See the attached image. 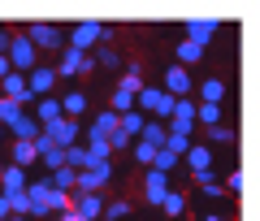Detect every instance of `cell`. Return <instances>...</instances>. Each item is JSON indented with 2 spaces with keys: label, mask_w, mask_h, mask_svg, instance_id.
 Listing matches in <instances>:
<instances>
[{
  "label": "cell",
  "mask_w": 260,
  "mask_h": 221,
  "mask_svg": "<svg viewBox=\"0 0 260 221\" xmlns=\"http://www.w3.org/2000/svg\"><path fill=\"white\" fill-rule=\"evenodd\" d=\"M113 30L104 26V22H74V30H70V44L65 48H74V52H91V48L109 44Z\"/></svg>",
  "instance_id": "1"
},
{
  "label": "cell",
  "mask_w": 260,
  "mask_h": 221,
  "mask_svg": "<svg viewBox=\"0 0 260 221\" xmlns=\"http://www.w3.org/2000/svg\"><path fill=\"white\" fill-rule=\"evenodd\" d=\"M109 178H113V161H104V165H87V169H78L74 191L78 195H100L104 186H109Z\"/></svg>",
  "instance_id": "2"
},
{
  "label": "cell",
  "mask_w": 260,
  "mask_h": 221,
  "mask_svg": "<svg viewBox=\"0 0 260 221\" xmlns=\"http://www.w3.org/2000/svg\"><path fill=\"white\" fill-rule=\"evenodd\" d=\"M9 65H13V74H30L39 65V56H35V48H30V39L22 35V30H13V39H9Z\"/></svg>",
  "instance_id": "3"
},
{
  "label": "cell",
  "mask_w": 260,
  "mask_h": 221,
  "mask_svg": "<svg viewBox=\"0 0 260 221\" xmlns=\"http://www.w3.org/2000/svg\"><path fill=\"white\" fill-rule=\"evenodd\" d=\"M44 135H48V143L52 147H70V143H78V139H83V126H78L74 117H56V121H48L44 126Z\"/></svg>",
  "instance_id": "4"
},
{
  "label": "cell",
  "mask_w": 260,
  "mask_h": 221,
  "mask_svg": "<svg viewBox=\"0 0 260 221\" xmlns=\"http://www.w3.org/2000/svg\"><path fill=\"white\" fill-rule=\"evenodd\" d=\"M22 35L30 39V48H65V30L52 26V22H30Z\"/></svg>",
  "instance_id": "5"
},
{
  "label": "cell",
  "mask_w": 260,
  "mask_h": 221,
  "mask_svg": "<svg viewBox=\"0 0 260 221\" xmlns=\"http://www.w3.org/2000/svg\"><path fill=\"white\" fill-rule=\"evenodd\" d=\"M52 87H56V70H52V65H35V70L26 74V91H30V100H39V96H52Z\"/></svg>",
  "instance_id": "6"
},
{
  "label": "cell",
  "mask_w": 260,
  "mask_h": 221,
  "mask_svg": "<svg viewBox=\"0 0 260 221\" xmlns=\"http://www.w3.org/2000/svg\"><path fill=\"white\" fill-rule=\"evenodd\" d=\"M169 191H174V178H169V174H156V169L143 174V200H148V204H160Z\"/></svg>",
  "instance_id": "7"
},
{
  "label": "cell",
  "mask_w": 260,
  "mask_h": 221,
  "mask_svg": "<svg viewBox=\"0 0 260 221\" xmlns=\"http://www.w3.org/2000/svg\"><path fill=\"white\" fill-rule=\"evenodd\" d=\"M0 96L26 109V104H30V91H26V74H5V78H0Z\"/></svg>",
  "instance_id": "8"
},
{
  "label": "cell",
  "mask_w": 260,
  "mask_h": 221,
  "mask_svg": "<svg viewBox=\"0 0 260 221\" xmlns=\"http://www.w3.org/2000/svg\"><path fill=\"white\" fill-rule=\"evenodd\" d=\"M26 169H18V165H0V195L9 200V195H22L26 191Z\"/></svg>",
  "instance_id": "9"
},
{
  "label": "cell",
  "mask_w": 260,
  "mask_h": 221,
  "mask_svg": "<svg viewBox=\"0 0 260 221\" xmlns=\"http://www.w3.org/2000/svg\"><path fill=\"white\" fill-rule=\"evenodd\" d=\"M213 35H217V22L213 18H191V22H186V44L208 48V44H213Z\"/></svg>",
  "instance_id": "10"
},
{
  "label": "cell",
  "mask_w": 260,
  "mask_h": 221,
  "mask_svg": "<svg viewBox=\"0 0 260 221\" xmlns=\"http://www.w3.org/2000/svg\"><path fill=\"white\" fill-rule=\"evenodd\" d=\"M160 91L174 96V100H178V96H191V74H186L182 65H169V70H165V83H160Z\"/></svg>",
  "instance_id": "11"
},
{
  "label": "cell",
  "mask_w": 260,
  "mask_h": 221,
  "mask_svg": "<svg viewBox=\"0 0 260 221\" xmlns=\"http://www.w3.org/2000/svg\"><path fill=\"white\" fill-rule=\"evenodd\" d=\"M186 169H191V174H204V169H213V147H208V143H191V147H186Z\"/></svg>",
  "instance_id": "12"
},
{
  "label": "cell",
  "mask_w": 260,
  "mask_h": 221,
  "mask_svg": "<svg viewBox=\"0 0 260 221\" xmlns=\"http://www.w3.org/2000/svg\"><path fill=\"white\" fill-rule=\"evenodd\" d=\"M70 212L83 217V221H95V217L104 212V195H78V191H74V208H70Z\"/></svg>",
  "instance_id": "13"
},
{
  "label": "cell",
  "mask_w": 260,
  "mask_h": 221,
  "mask_svg": "<svg viewBox=\"0 0 260 221\" xmlns=\"http://www.w3.org/2000/svg\"><path fill=\"white\" fill-rule=\"evenodd\" d=\"M30 117H35V121H39V130H44L48 121L61 117V100H56V96H39V100H35V113H30Z\"/></svg>",
  "instance_id": "14"
},
{
  "label": "cell",
  "mask_w": 260,
  "mask_h": 221,
  "mask_svg": "<svg viewBox=\"0 0 260 221\" xmlns=\"http://www.w3.org/2000/svg\"><path fill=\"white\" fill-rule=\"evenodd\" d=\"M83 56H87V52H74V48H61V61L52 65V70H56V78H74V74L83 70Z\"/></svg>",
  "instance_id": "15"
},
{
  "label": "cell",
  "mask_w": 260,
  "mask_h": 221,
  "mask_svg": "<svg viewBox=\"0 0 260 221\" xmlns=\"http://www.w3.org/2000/svg\"><path fill=\"white\" fill-rule=\"evenodd\" d=\"M9 130H13V143H35V139H39V121L30 117V113H22Z\"/></svg>",
  "instance_id": "16"
},
{
  "label": "cell",
  "mask_w": 260,
  "mask_h": 221,
  "mask_svg": "<svg viewBox=\"0 0 260 221\" xmlns=\"http://www.w3.org/2000/svg\"><path fill=\"white\" fill-rule=\"evenodd\" d=\"M165 135H169L165 121L148 117V121H143V130H139V143H148V147H165Z\"/></svg>",
  "instance_id": "17"
},
{
  "label": "cell",
  "mask_w": 260,
  "mask_h": 221,
  "mask_svg": "<svg viewBox=\"0 0 260 221\" xmlns=\"http://www.w3.org/2000/svg\"><path fill=\"white\" fill-rule=\"evenodd\" d=\"M56 100H61V117H83V109H87V96L83 91H65V96H56Z\"/></svg>",
  "instance_id": "18"
},
{
  "label": "cell",
  "mask_w": 260,
  "mask_h": 221,
  "mask_svg": "<svg viewBox=\"0 0 260 221\" xmlns=\"http://www.w3.org/2000/svg\"><path fill=\"white\" fill-rule=\"evenodd\" d=\"M44 208L52 212V217L70 212V208H74V191H48V195H44Z\"/></svg>",
  "instance_id": "19"
},
{
  "label": "cell",
  "mask_w": 260,
  "mask_h": 221,
  "mask_svg": "<svg viewBox=\"0 0 260 221\" xmlns=\"http://www.w3.org/2000/svg\"><path fill=\"white\" fill-rule=\"evenodd\" d=\"M143 121H148V117H143L139 109H130V113H121V117H117V130H121V135H130V139H139Z\"/></svg>",
  "instance_id": "20"
},
{
  "label": "cell",
  "mask_w": 260,
  "mask_h": 221,
  "mask_svg": "<svg viewBox=\"0 0 260 221\" xmlns=\"http://www.w3.org/2000/svg\"><path fill=\"white\" fill-rule=\"evenodd\" d=\"M221 96H225L221 78H204V83H200V104H221Z\"/></svg>",
  "instance_id": "21"
},
{
  "label": "cell",
  "mask_w": 260,
  "mask_h": 221,
  "mask_svg": "<svg viewBox=\"0 0 260 221\" xmlns=\"http://www.w3.org/2000/svg\"><path fill=\"white\" fill-rule=\"evenodd\" d=\"M74 169L70 165H61V169H52V174H48V186H52V191H74Z\"/></svg>",
  "instance_id": "22"
},
{
  "label": "cell",
  "mask_w": 260,
  "mask_h": 221,
  "mask_svg": "<svg viewBox=\"0 0 260 221\" xmlns=\"http://www.w3.org/2000/svg\"><path fill=\"white\" fill-rule=\"evenodd\" d=\"M87 56H91V61H95V70H100V65H104V70H121V56L113 52L109 44H100V48H95V52H87Z\"/></svg>",
  "instance_id": "23"
},
{
  "label": "cell",
  "mask_w": 260,
  "mask_h": 221,
  "mask_svg": "<svg viewBox=\"0 0 260 221\" xmlns=\"http://www.w3.org/2000/svg\"><path fill=\"white\" fill-rule=\"evenodd\" d=\"M195 126H221V104H195Z\"/></svg>",
  "instance_id": "24"
},
{
  "label": "cell",
  "mask_w": 260,
  "mask_h": 221,
  "mask_svg": "<svg viewBox=\"0 0 260 221\" xmlns=\"http://www.w3.org/2000/svg\"><path fill=\"white\" fill-rule=\"evenodd\" d=\"M61 156H65V165L74 169V174H78V169H87V165H91V161H87V147H83V143H70V147L61 152Z\"/></svg>",
  "instance_id": "25"
},
{
  "label": "cell",
  "mask_w": 260,
  "mask_h": 221,
  "mask_svg": "<svg viewBox=\"0 0 260 221\" xmlns=\"http://www.w3.org/2000/svg\"><path fill=\"white\" fill-rule=\"evenodd\" d=\"M35 143H13V161H9V165H18V169H30V165H35Z\"/></svg>",
  "instance_id": "26"
},
{
  "label": "cell",
  "mask_w": 260,
  "mask_h": 221,
  "mask_svg": "<svg viewBox=\"0 0 260 221\" xmlns=\"http://www.w3.org/2000/svg\"><path fill=\"white\" fill-rule=\"evenodd\" d=\"M174 56H178L174 65H182V70H186V65H195L200 56H204V48H195V44H186V39H182V44L174 48Z\"/></svg>",
  "instance_id": "27"
},
{
  "label": "cell",
  "mask_w": 260,
  "mask_h": 221,
  "mask_svg": "<svg viewBox=\"0 0 260 221\" xmlns=\"http://www.w3.org/2000/svg\"><path fill=\"white\" fill-rule=\"evenodd\" d=\"M22 113H26V109H22V104H13V100H5V96H0V126H5V130H9L13 121L22 117Z\"/></svg>",
  "instance_id": "28"
},
{
  "label": "cell",
  "mask_w": 260,
  "mask_h": 221,
  "mask_svg": "<svg viewBox=\"0 0 260 221\" xmlns=\"http://www.w3.org/2000/svg\"><path fill=\"white\" fill-rule=\"evenodd\" d=\"M160 208H165L169 217H182V212H186V195H178V191H169L165 200H160Z\"/></svg>",
  "instance_id": "29"
},
{
  "label": "cell",
  "mask_w": 260,
  "mask_h": 221,
  "mask_svg": "<svg viewBox=\"0 0 260 221\" xmlns=\"http://www.w3.org/2000/svg\"><path fill=\"white\" fill-rule=\"evenodd\" d=\"M126 212H130V200H109V204H104V212H100V217H104V221H121Z\"/></svg>",
  "instance_id": "30"
},
{
  "label": "cell",
  "mask_w": 260,
  "mask_h": 221,
  "mask_svg": "<svg viewBox=\"0 0 260 221\" xmlns=\"http://www.w3.org/2000/svg\"><path fill=\"white\" fill-rule=\"evenodd\" d=\"M130 152H135V161H139V165L152 169V156H156L160 147H148V143H139V139H135V143H130Z\"/></svg>",
  "instance_id": "31"
},
{
  "label": "cell",
  "mask_w": 260,
  "mask_h": 221,
  "mask_svg": "<svg viewBox=\"0 0 260 221\" xmlns=\"http://www.w3.org/2000/svg\"><path fill=\"white\" fill-rule=\"evenodd\" d=\"M39 165H44L48 174H52V169H61V165H65V156H61V147H48L44 156H39Z\"/></svg>",
  "instance_id": "32"
},
{
  "label": "cell",
  "mask_w": 260,
  "mask_h": 221,
  "mask_svg": "<svg viewBox=\"0 0 260 221\" xmlns=\"http://www.w3.org/2000/svg\"><path fill=\"white\" fill-rule=\"evenodd\" d=\"M130 143H135V139L121 135V130H113V135H109V152H130Z\"/></svg>",
  "instance_id": "33"
},
{
  "label": "cell",
  "mask_w": 260,
  "mask_h": 221,
  "mask_svg": "<svg viewBox=\"0 0 260 221\" xmlns=\"http://www.w3.org/2000/svg\"><path fill=\"white\" fill-rule=\"evenodd\" d=\"M208 139H213V143H234V130L221 121V126H208Z\"/></svg>",
  "instance_id": "34"
},
{
  "label": "cell",
  "mask_w": 260,
  "mask_h": 221,
  "mask_svg": "<svg viewBox=\"0 0 260 221\" xmlns=\"http://www.w3.org/2000/svg\"><path fill=\"white\" fill-rule=\"evenodd\" d=\"M9 39H13V26H0V52H9Z\"/></svg>",
  "instance_id": "35"
},
{
  "label": "cell",
  "mask_w": 260,
  "mask_h": 221,
  "mask_svg": "<svg viewBox=\"0 0 260 221\" xmlns=\"http://www.w3.org/2000/svg\"><path fill=\"white\" fill-rule=\"evenodd\" d=\"M5 217H13V208H9V200L0 195V221H5Z\"/></svg>",
  "instance_id": "36"
},
{
  "label": "cell",
  "mask_w": 260,
  "mask_h": 221,
  "mask_svg": "<svg viewBox=\"0 0 260 221\" xmlns=\"http://www.w3.org/2000/svg\"><path fill=\"white\" fill-rule=\"evenodd\" d=\"M5 74H13V65H9V56L0 52V78H5Z\"/></svg>",
  "instance_id": "37"
},
{
  "label": "cell",
  "mask_w": 260,
  "mask_h": 221,
  "mask_svg": "<svg viewBox=\"0 0 260 221\" xmlns=\"http://www.w3.org/2000/svg\"><path fill=\"white\" fill-rule=\"evenodd\" d=\"M200 221H230V217H221V212H204Z\"/></svg>",
  "instance_id": "38"
},
{
  "label": "cell",
  "mask_w": 260,
  "mask_h": 221,
  "mask_svg": "<svg viewBox=\"0 0 260 221\" xmlns=\"http://www.w3.org/2000/svg\"><path fill=\"white\" fill-rule=\"evenodd\" d=\"M56 221H83V217H74V212H61V217H56Z\"/></svg>",
  "instance_id": "39"
},
{
  "label": "cell",
  "mask_w": 260,
  "mask_h": 221,
  "mask_svg": "<svg viewBox=\"0 0 260 221\" xmlns=\"http://www.w3.org/2000/svg\"><path fill=\"white\" fill-rule=\"evenodd\" d=\"M5 221H26V217H5Z\"/></svg>",
  "instance_id": "40"
},
{
  "label": "cell",
  "mask_w": 260,
  "mask_h": 221,
  "mask_svg": "<svg viewBox=\"0 0 260 221\" xmlns=\"http://www.w3.org/2000/svg\"><path fill=\"white\" fill-rule=\"evenodd\" d=\"M0 139H5V126H0Z\"/></svg>",
  "instance_id": "41"
}]
</instances>
